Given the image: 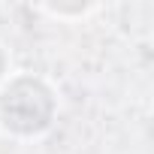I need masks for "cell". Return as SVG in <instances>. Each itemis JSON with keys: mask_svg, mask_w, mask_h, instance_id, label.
I'll list each match as a JSON object with an SVG mask.
<instances>
[{"mask_svg": "<svg viewBox=\"0 0 154 154\" xmlns=\"http://www.w3.org/2000/svg\"><path fill=\"white\" fill-rule=\"evenodd\" d=\"M57 115V85L39 72L18 69L0 88V133L15 142H36L48 136Z\"/></svg>", "mask_w": 154, "mask_h": 154, "instance_id": "6da1fadb", "label": "cell"}, {"mask_svg": "<svg viewBox=\"0 0 154 154\" xmlns=\"http://www.w3.org/2000/svg\"><path fill=\"white\" fill-rule=\"evenodd\" d=\"M30 9L36 15H45V18L60 21V24H82V21L100 15L106 9V3H85V0H75V3H36Z\"/></svg>", "mask_w": 154, "mask_h": 154, "instance_id": "7a4b0ae2", "label": "cell"}, {"mask_svg": "<svg viewBox=\"0 0 154 154\" xmlns=\"http://www.w3.org/2000/svg\"><path fill=\"white\" fill-rule=\"evenodd\" d=\"M15 69H12V51L6 48V42H0V88H3V82L9 79Z\"/></svg>", "mask_w": 154, "mask_h": 154, "instance_id": "3957f363", "label": "cell"}]
</instances>
